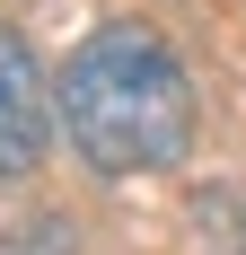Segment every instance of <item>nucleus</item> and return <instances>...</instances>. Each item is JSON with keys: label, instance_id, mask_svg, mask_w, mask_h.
Here are the masks:
<instances>
[{"label": "nucleus", "instance_id": "1", "mask_svg": "<svg viewBox=\"0 0 246 255\" xmlns=\"http://www.w3.org/2000/svg\"><path fill=\"white\" fill-rule=\"evenodd\" d=\"M53 115L71 132V150L97 176H167L194 150V79L176 62V44L141 18H115L97 35H79V53L62 62Z\"/></svg>", "mask_w": 246, "mask_h": 255}, {"label": "nucleus", "instance_id": "2", "mask_svg": "<svg viewBox=\"0 0 246 255\" xmlns=\"http://www.w3.org/2000/svg\"><path fill=\"white\" fill-rule=\"evenodd\" d=\"M53 141V115H44V79H35V53L0 26V176H26Z\"/></svg>", "mask_w": 246, "mask_h": 255}]
</instances>
